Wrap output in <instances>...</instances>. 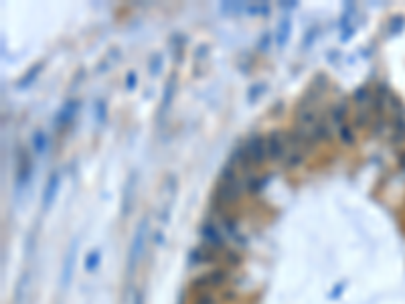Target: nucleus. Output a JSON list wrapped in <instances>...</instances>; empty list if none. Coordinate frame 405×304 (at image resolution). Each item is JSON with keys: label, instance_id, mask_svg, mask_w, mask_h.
Segmentation results:
<instances>
[{"label": "nucleus", "instance_id": "nucleus-1", "mask_svg": "<svg viewBox=\"0 0 405 304\" xmlns=\"http://www.w3.org/2000/svg\"><path fill=\"white\" fill-rule=\"evenodd\" d=\"M146 235H148V217H142L138 227H136V233L132 237V243H130V251H128V266H126V276L132 278L134 276V270L136 266L140 264L142 260V253H144V243H146Z\"/></svg>", "mask_w": 405, "mask_h": 304}, {"label": "nucleus", "instance_id": "nucleus-2", "mask_svg": "<svg viewBox=\"0 0 405 304\" xmlns=\"http://www.w3.org/2000/svg\"><path fill=\"white\" fill-rule=\"evenodd\" d=\"M243 187H241V181L237 179L235 175V167H227L223 173H221V181H219V189H217V199L223 203V205H229V203H235L241 195Z\"/></svg>", "mask_w": 405, "mask_h": 304}, {"label": "nucleus", "instance_id": "nucleus-3", "mask_svg": "<svg viewBox=\"0 0 405 304\" xmlns=\"http://www.w3.org/2000/svg\"><path fill=\"white\" fill-rule=\"evenodd\" d=\"M245 155H247V161H249L251 165L260 167V165L266 161V157H268L266 138H262V136H258V134H253V136L247 140V144H245Z\"/></svg>", "mask_w": 405, "mask_h": 304}, {"label": "nucleus", "instance_id": "nucleus-4", "mask_svg": "<svg viewBox=\"0 0 405 304\" xmlns=\"http://www.w3.org/2000/svg\"><path fill=\"white\" fill-rule=\"evenodd\" d=\"M266 146H268V157L272 161H282L288 155V142H286V134H282L280 130L270 132V136L266 138Z\"/></svg>", "mask_w": 405, "mask_h": 304}, {"label": "nucleus", "instance_id": "nucleus-5", "mask_svg": "<svg viewBox=\"0 0 405 304\" xmlns=\"http://www.w3.org/2000/svg\"><path fill=\"white\" fill-rule=\"evenodd\" d=\"M59 187H61V175L55 171V173L49 175L47 185H45V191H43V197H41V211H43V213H49L51 205L55 203V197H57V193H59Z\"/></svg>", "mask_w": 405, "mask_h": 304}, {"label": "nucleus", "instance_id": "nucleus-6", "mask_svg": "<svg viewBox=\"0 0 405 304\" xmlns=\"http://www.w3.org/2000/svg\"><path fill=\"white\" fill-rule=\"evenodd\" d=\"M77 112H79V99H67L65 104L61 106V110L55 114V128L57 130H65L71 122H73V118L77 116Z\"/></svg>", "mask_w": 405, "mask_h": 304}, {"label": "nucleus", "instance_id": "nucleus-7", "mask_svg": "<svg viewBox=\"0 0 405 304\" xmlns=\"http://www.w3.org/2000/svg\"><path fill=\"white\" fill-rule=\"evenodd\" d=\"M77 243L79 239L69 243V249L63 258V270H61V290H67V286L71 284L73 278V270H75V256H77Z\"/></svg>", "mask_w": 405, "mask_h": 304}, {"label": "nucleus", "instance_id": "nucleus-8", "mask_svg": "<svg viewBox=\"0 0 405 304\" xmlns=\"http://www.w3.org/2000/svg\"><path fill=\"white\" fill-rule=\"evenodd\" d=\"M200 237L209 247H213L215 251L219 249H225V239H223V233H221V227L215 225V223H205L200 227Z\"/></svg>", "mask_w": 405, "mask_h": 304}, {"label": "nucleus", "instance_id": "nucleus-9", "mask_svg": "<svg viewBox=\"0 0 405 304\" xmlns=\"http://www.w3.org/2000/svg\"><path fill=\"white\" fill-rule=\"evenodd\" d=\"M217 260V251L213 247L205 245H198L188 253V266H198V264H211Z\"/></svg>", "mask_w": 405, "mask_h": 304}, {"label": "nucleus", "instance_id": "nucleus-10", "mask_svg": "<svg viewBox=\"0 0 405 304\" xmlns=\"http://www.w3.org/2000/svg\"><path fill=\"white\" fill-rule=\"evenodd\" d=\"M134 189H136V173H130L124 191H122V215L128 217L132 211V203H134Z\"/></svg>", "mask_w": 405, "mask_h": 304}, {"label": "nucleus", "instance_id": "nucleus-11", "mask_svg": "<svg viewBox=\"0 0 405 304\" xmlns=\"http://www.w3.org/2000/svg\"><path fill=\"white\" fill-rule=\"evenodd\" d=\"M31 177H33V163L31 159L25 155L19 163V171H17V191L21 193L29 183H31Z\"/></svg>", "mask_w": 405, "mask_h": 304}, {"label": "nucleus", "instance_id": "nucleus-12", "mask_svg": "<svg viewBox=\"0 0 405 304\" xmlns=\"http://www.w3.org/2000/svg\"><path fill=\"white\" fill-rule=\"evenodd\" d=\"M174 91H176V75H170L166 85H164V91H162V104H160V110H158V120L162 122L164 114L168 112L170 104H172V97H174Z\"/></svg>", "mask_w": 405, "mask_h": 304}, {"label": "nucleus", "instance_id": "nucleus-13", "mask_svg": "<svg viewBox=\"0 0 405 304\" xmlns=\"http://www.w3.org/2000/svg\"><path fill=\"white\" fill-rule=\"evenodd\" d=\"M290 33H292V19L290 17H284L280 23H278V31H276V47L278 49H284L290 41Z\"/></svg>", "mask_w": 405, "mask_h": 304}, {"label": "nucleus", "instance_id": "nucleus-14", "mask_svg": "<svg viewBox=\"0 0 405 304\" xmlns=\"http://www.w3.org/2000/svg\"><path fill=\"white\" fill-rule=\"evenodd\" d=\"M31 144H33L35 155H39V157L47 155V150H49V136H47V132L45 130H35Z\"/></svg>", "mask_w": 405, "mask_h": 304}, {"label": "nucleus", "instance_id": "nucleus-15", "mask_svg": "<svg viewBox=\"0 0 405 304\" xmlns=\"http://www.w3.org/2000/svg\"><path fill=\"white\" fill-rule=\"evenodd\" d=\"M207 280H209V288H223L227 282H229V272L225 268H215L207 274Z\"/></svg>", "mask_w": 405, "mask_h": 304}, {"label": "nucleus", "instance_id": "nucleus-16", "mask_svg": "<svg viewBox=\"0 0 405 304\" xmlns=\"http://www.w3.org/2000/svg\"><path fill=\"white\" fill-rule=\"evenodd\" d=\"M99 262H101V251L99 249H91L85 256V270L87 272H95L99 268Z\"/></svg>", "mask_w": 405, "mask_h": 304}, {"label": "nucleus", "instance_id": "nucleus-17", "mask_svg": "<svg viewBox=\"0 0 405 304\" xmlns=\"http://www.w3.org/2000/svg\"><path fill=\"white\" fill-rule=\"evenodd\" d=\"M268 183H270V177H249L247 179V191L260 193Z\"/></svg>", "mask_w": 405, "mask_h": 304}, {"label": "nucleus", "instance_id": "nucleus-18", "mask_svg": "<svg viewBox=\"0 0 405 304\" xmlns=\"http://www.w3.org/2000/svg\"><path fill=\"white\" fill-rule=\"evenodd\" d=\"M29 280H31V274H29V272H25V274L21 276L19 284H17V292H15V304H21V302H23V296H25V292H27Z\"/></svg>", "mask_w": 405, "mask_h": 304}, {"label": "nucleus", "instance_id": "nucleus-19", "mask_svg": "<svg viewBox=\"0 0 405 304\" xmlns=\"http://www.w3.org/2000/svg\"><path fill=\"white\" fill-rule=\"evenodd\" d=\"M270 11H272V9H270L268 3H253V5H247V7H245V13H247V15H253V17H256V15L268 17Z\"/></svg>", "mask_w": 405, "mask_h": 304}, {"label": "nucleus", "instance_id": "nucleus-20", "mask_svg": "<svg viewBox=\"0 0 405 304\" xmlns=\"http://www.w3.org/2000/svg\"><path fill=\"white\" fill-rule=\"evenodd\" d=\"M41 71H43V65H41V63L33 65V69H31V71H29V73H27V75H25V77L21 79L19 87H21V89H25V87H31V85H33V81L37 79V75H39Z\"/></svg>", "mask_w": 405, "mask_h": 304}, {"label": "nucleus", "instance_id": "nucleus-21", "mask_svg": "<svg viewBox=\"0 0 405 304\" xmlns=\"http://www.w3.org/2000/svg\"><path fill=\"white\" fill-rule=\"evenodd\" d=\"M344 116H346V104L342 101V104H336L334 108H332V124H336L338 128L342 126V120H344Z\"/></svg>", "mask_w": 405, "mask_h": 304}, {"label": "nucleus", "instance_id": "nucleus-22", "mask_svg": "<svg viewBox=\"0 0 405 304\" xmlns=\"http://www.w3.org/2000/svg\"><path fill=\"white\" fill-rule=\"evenodd\" d=\"M245 7H247V3H223L219 9H221V13L241 15V13H245Z\"/></svg>", "mask_w": 405, "mask_h": 304}, {"label": "nucleus", "instance_id": "nucleus-23", "mask_svg": "<svg viewBox=\"0 0 405 304\" xmlns=\"http://www.w3.org/2000/svg\"><path fill=\"white\" fill-rule=\"evenodd\" d=\"M192 304H217V298H215V294L211 290H202V292L196 294Z\"/></svg>", "mask_w": 405, "mask_h": 304}, {"label": "nucleus", "instance_id": "nucleus-24", "mask_svg": "<svg viewBox=\"0 0 405 304\" xmlns=\"http://www.w3.org/2000/svg\"><path fill=\"white\" fill-rule=\"evenodd\" d=\"M162 69V53H154L150 57V63H148V71L152 75H158Z\"/></svg>", "mask_w": 405, "mask_h": 304}, {"label": "nucleus", "instance_id": "nucleus-25", "mask_svg": "<svg viewBox=\"0 0 405 304\" xmlns=\"http://www.w3.org/2000/svg\"><path fill=\"white\" fill-rule=\"evenodd\" d=\"M302 161H304V155H300V150H292V152H288V157H286V167L296 169V167L302 165Z\"/></svg>", "mask_w": 405, "mask_h": 304}, {"label": "nucleus", "instance_id": "nucleus-26", "mask_svg": "<svg viewBox=\"0 0 405 304\" xmlns=\"http://www.w3.org/2000/svg\"><path fill=\"white\" fill-rule=\"evenodd\" d=\"M318 27H312V29H308V33H306V37H304V41H302V49L304 51H308L310 47H312V43L316 41V37H318Z\"/></svg>", "mask_w": 405, "mask_h": 304}, {"label": "nucleus", "instance_id": "nucleus-27", "mask_svg": "<svg viewBox=\"0 0 405 304\" xmlns=\"http://www.w3.org/2000/svg\"><path fill=\"white\" fill-rule=\"evenodd\" d=\"M338 134H340V140H342L344 144H352V142H354V132H352V128L340 126V128H338Z\"/></svg>", "mask_w": 405, "mask_h": 304}, {"label": "nucleus", "instance_id": "nucleus-28", "mask_svg": "<svg viewBox=\"0 0 405 304\" xmlns=\"http://www.w3.org/2000/svg\"><path fill=\"white\" fill-rule=\"evenodd\" d=\"M106 114H108L106 101H104V99H97V104H95V116H97V122H99V124L106 120Z\"/></svg>", "mask_w": 405, "mask_h": 304}, {"label": "nucleus", "instance_id": "nucleus-29", "mask_svg": "<svg viewBox=\"0 0 405 304\" xmlns=\"http://www.w3.org/2000/svg\"><path fill=\"white\" fill-rule=\"evenodd\" d=\"M369 97H371L369 87H359L357 91H354V95H352V99L357 101V104H363V101H369Z\"/></svg>", "mask_w": 405, "mask_h": 304}, {"label": "nucleus", "instance_id": "nucleus-30", "mask_svg": "<svg viewBox=\"0 0 405 304\" xmlns=\"http://www.w3.org/2000/svg\"><path fill=\"white\" fill-rule=\"evenodd\" d=\"M264 91H266V85H264V83H256V85H253V87L249 89V93H247L249 101H256Z\"/></svg>", "mask_w": 405, "mask_h": 304}, {"label": "nucleus", "instance_id": "nucleus-31", "mask_svg": "<svg viewBox=\"0 0 405 304\" xmlns=\"http://www.w3.org/2000/svg\"><path fill=\"white\" fill-rule=\"evenodd\" d=\"M225 260H227L229 266H239L241 264V256L233 249H225Z\"/></svg>", "mask_w": 405, "mask_h": 304}, {"label": "nucleus", "instance_id": "nucleus-32", "mask_svg": "<svg viewBox=\"0 0 405 304\" xmlns=\"http://www.w3.org/2000/svg\"><path fill=\"white\" fill-rule=\"evenodd\" d=\"M270 45H272V33H264L262 39H260L258 49L262 51V53H266V51H270Z\"/></svg>", "mask_w": 405, "mask_h": 304}, {"label": "nucleus", "instance_id": "nucleus-33", "mask_svg": "<svg viewBox=\"0 0 405 304\" xmlns=\"http://www.w3.org/2000/svg\"><path fill=\"white\" fill-rule=\"evenodd\" d=\"M354 29H357V27H354V25H348L346 29H342V35H340V41H342V43L350 41V37H352V33H354Z\"/></svg>", "mask_w": 405, "mask_h": 304}, {"label": "nucleus", "instance_id": "nucleus-34", "mask_svg": "<svg viewBox=\"0 0 405 304\" xmlns=\"http://www.w3.org/2000/svg\"><path fill=\"white\" fill-rule=\"evenodd\" d=\"M369 124V112H359L357 114V126H365Z\"/></svg>", "mask_w": 405, "mask_h": 304}, {"label": "nucleus", "instance_id": "nucleus-35", "mask_svg": "<svg viewBox=\"0 0 405 304\" xmlns=\"http://www.w3.org/2000/svg\"><path fill=\"white\" fill-rule=\"evenodd\" d=\"M126 87H128V89H134V87H136V73H134V71L128 73V77H126Z\"/></svg>", "mask_w": 405, "mask_h": 304}, {"label": "nucleus", "instance_id": "nucleus-36", "mask_svg": "<svg viewBox=\"0 0 405 304\" xmlns=\"http://www.w3.org/2000/svg\"><path fill=\"white\" fill-rule=\"evenodd\" d=\"M344 286H346V284H344V282H340V284H338V286H336V288H334V290H332V292H330V298H338V296H340V292H342V288H344Z\"/></svg>", "mask_w": 405, "mask_h": 304}, {"label": "nucleus", "instance_id": "nucleus-37", "mask_svg": "<svg viewBox=\"0 0 405 304\" xmlns=\"http://www.w3.org/2000/svg\"><path fill=\"white\" fill-rule=\"evenodd\" d=\"M298 5L294 3V0H288V3H280V9H284V11H292V9H296Z\"/></svg>", "mask_w": 405, "mask_h": 304}, {"label": "nucleus", "instance_id": "nucleus-38", "mask_svg": "<svg viewBox=\"0 0 405 304\" xmlns=\"http://www.w3.org/2000/svg\"><path fill=\"white\" fill-rule=\"evenodd\" d=\"M134 304H144V294H142V292H136V296H134Z\"/></svg>", "mask_w": 405, "mask_h": 304}]
</instances>
